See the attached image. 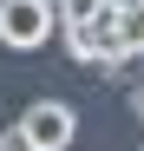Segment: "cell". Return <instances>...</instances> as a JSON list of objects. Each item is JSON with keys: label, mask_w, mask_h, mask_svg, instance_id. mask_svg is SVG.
Here are the masks:
<instances>
[{"label": "cell", "mask_w": 144, "mask_h": 151, "mask_svg": "<svg viewBox=\"0 0 144 151\" xmlns=\"http://www.w3.org/2000/svg\"><path fill=\"white\" fill-rule=\"evenodd\" d=\"M66 46H72V59L79 66H98V72H125V33H118V0H98V13H85V20H72V27H59Z\"/></svg>", "instance_id": "cell-1"}, {"label": "cell", "mask_w": 144, "mask_h": 151, "mask_svg": "<svg viewBox=\"0 0 144 151\" xmlns=\"http://www.w3.org/2000/svg\"><path fill=\"white\" fill-rule=\"evenodd\" d=\"M59 33V0H0V46L33 53Z\"/></svg>", "instance_id": "cell-2"}, {"label": "cell", "mask_w": 144, "mask_h": 151, "mask_svg": "<svg viewBox=\"0 0 144 151\" xmlns=\"http://www.w3.org/2000/svg\"><path fill=\"white\" fill-rule=\"evenodd\" d=\"M20 125H26V138H33L39 151H66L72 132H79V112H72L66 99H39V105L20 112Z\"/></svg>", "instance_id": "cell-3"}, {"label": "cell", "mask_w": 144, "mask_h": 151, "mask_svg": "<svg viewBox=\"0 0 144 151\" xmlns=\"http://www.w3.org/2000/svg\"><path fill=\"white\" fill-rule=\"evenodd\" d=\"M118 33H125V53L144 59V0H118Z\"/></svg>", "instance_id": "cell-4"}, {"label": "cell", "mask_w": 144, "mask_h": 151, "mask_svg": "<svg viewBox=\"0 0 144 151\" xmlns=\"http://www.w3.org/2000/svg\"><path fill=\"white\" fill-rule=\"evenodd\" d=\"M0 151H39V145L26 138V125H7V132H0Z\"/></svg>", "instance_id": "cell-5"}, {"label": "cell", "mask_w": 144, "mask_h": 151, "mask_svg": "<svg viewBox=\"0 0 144 151\" xmlns=\"http://www.w3.org/2000/svg\"><path fill=\"white\" fill-rule=\"evenodd\" d=\"M131 112H138V118H144V86H131Z\"/></svg>", "instance_id": "cell-6"}]
</instances>
